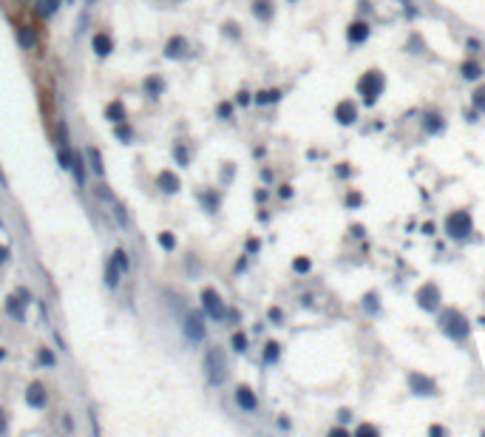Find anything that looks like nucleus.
<instances>
[{
	"instance_id": "obj_42",
	"label": "nucleus",
	"mask_w": 485,
	"mask_h": 437,
	"mask_svg": "<svg viewBox=\"0 0 485 437\" xmlns=\"http://www.w3.org/2000/svg\"><path fill=\"white\" fill-rule=\"evenodd\" d=\"M361 205H363L361 193H346V207H361Z\"/></svg>"
},
{
	"instance_id": "obj_6",
	"label": "nucleus",
	"mask_w": 485,
	"mask_h": 437,
	"mask_svg": "<svg viewBox=\"0 0 485 437\" xmlns=\"http://www.w3.org/2000/svg\"><path fill=\"white\" fill-rule=\"evenodd\" d=\"M202 307H204V315H210L213 321H224L227 318L224 301H222V295H219L213 287L202 290Z\"/></svg>"
},
{
	"instance_id": "obj_36",
	"label": "nucleus",
	"mask_w": 485,
	"mask_h": 437,
	"mask_svg": "<svg viewBox=\"0 0 485 437\" xmlns=\"http://www.w3.org/2000/svg\"><path fill=\"white\" fill-rule=\"evenodd\" d=\"M173 156H176V162H179L182 168H185V165L190 162V150H187V148H182V145H176V148H173Z\"/></svg>"
},
{
	"instance_id": "obj_34",
	"label": "nucleus",
	"mask_w": 485,
	"mask_h": 437,
	"mask_svg": "<svg viewBox=\"0 0 485 437\" xmlns=\"http://www.w3.org/2000/svg\"><path fill=\"white\" fill-rule=\"evenodd\" d=\"M20 307H23V304H20V301H17V298H14V295H11L9 301H6V310H9L11 315H14V318H17V321H23V310H20Z\"/></svg>"
},
{
	"instance_id": "obj_57",
	"label": "nucleus",
	"mask_w": 485,
	"mask_h": 437,
	"mask_svg": "<svg viewBox=\"0 0 485 437\" xmlns=\"http://www.w3.org/2000/svg\"><path fill=\"white\" fill-rule=\"evenodd\" d=\"M403 6H406V12H409V14H414V9H411V3H409V0H403Z\"/></svg>"
},
{
	"instance_id": "obj_16",
	"label": "nucleus",
	"mask_w": 485,
	"mask_h": 437,
	"mask_svg": "<svg viewBox=\"0 0 485 437\" xmlns=\"http://www.w3.org/2000/svg\"><path fill=\"white\" fill-rule=\"evenodd\" d=\"M460 74H463L465 80H480L485 71H483V66H480L477 60L468 57V60H463V66H460Z\"/></svg>"
},
{
	"instance_id": "obj_33",
	"label": "nucleus",
	"mask_w": 485,
	"mask_h": 437,
	"mask_svg": "<svg viewBox=\"0 0 485 437\" xmlns=\"http://www.w3.org/2000/svg\"><path fill=\"white\" fill-rule=\"evenodd\" d=\"M113 264L119 267L122 273H128V270H131V261H128V255H125V250H116V253H113Z\"/></svg>"
},
{
	"instance_id": "obj_20",
	"label": "nucleus",
	"mask_w": 485,
	"mask_h": 437,
	"mask_svg": "<svg viewBox=\"0 0 485 437\" xmlns=\"http://www.w3.org/2000/svg\"><path fill=\"white\" fill-rule=\"evenodd\" d=\"M119 281H122V270L113 264V258H111L108 267H105V284H108V287H119Z\"/></svg>"
},
{
	"instance_id": "obj_7",
	"label": "nucleus",
	"mask_w": 485,
	"mask_h": 437,
	"mask_svg": "<svg viewBox=\"0 0 485 437\" xmlns=\"http://www.w3.org/2000/svg\"><path fill=\"white\" fill-rule=\"evenodd\" d=\"M440 287L434 284V281H426L423 287L417 290V307L426 312H437L440 310Z\"/></svg>"
},
{
	"instance_id": "obj_10",
	"label": "nucleus",
	"mask_w": 485,
	"mask_h": 437,
	"mask_svg": "<svg viewBox=\"0 0 485 437\" xmlns=\"http://www.w3.org/2000/svg\"><path fill=\"white\" fill-rule=\"evenodd\" d=\"M335 119H338L340 125H355L358 122V105L352 103V100H340L335 105Z\"/></svg>"
},
{
	"instance_id": "obj_18",
	"label": "nucleus",
	"mask_w": 485,
	"mask_h": 437,
	"mask_svg": "<svg viewBox=\"0 0 485 437\" xmlns=\"http://www.w3.org/2000/svg\"><path fill=\"white\" fill-rule=\"evenodd\" d=\"M71 173H74L77 187H85V162H82L79 153H74V159H71Z\"/></svg>"
},
{
	"instance_id": "obj_46",
	"label": "nucleus",
	"mask_w": 485,
	"mask_h": 437,
	"mask_svg": "<svg viewBox=\"0 0 485 437\" xmlns=\"http://www.w3.org/2000/svg\"><path fill=\"white\" fill-rule=\"evenodd\" d=\"M270 321L272 324H281L284 321V312L278 310V307H272V310H270Z\"/></svg>"
},
{
	"instance_id": "obj_53",
	"label": "nucleus",
	"mask_w": 485,
	"mask_h": 437,
	"mask_svg": "<svg viewBox=\"0 0 485 437\" xmlns=\"http://www.w3.org/2000/svg\"><path fill=\"white\" fill-rule=\"evenodd\" d=\"M423 233H426V236H434V221H426V224H423Z\"/></svg>"
},
{
	"instance_id": "obj_40",
	"label": "nucleus",
	"mask_w": 485,
	"mask_h": 437,
	"mask_svg": "<svg viewBox=\"0 0 485 437\" xmlns=\"http://www.w3.org/2000/svg\"><path fill=\"white\" fill-rule=\"evenodd\" d=\"M202 202L207 205V210H210V213H216V210H219V196L207 193V196H202Z\"/></svg>"
},
{
	"instance_id": "obj_1",
	"label": "nucleus",
	"mask_w": 485,
	"mask_h": 437,
	"mask_svg": "<svg viewBox=\"0 0 485 437\" xmlns=\"http://www.w3.org/2000/svg\"><path fill=\"white\" fill-rule=\"evenodd\" d=\"M440 332L446 335V338H451V341H457V344H463V341H468V332H471V324H468V318H465L460 310H454V307H446V310L440 312Z\"/></svg>"
},
{
	"instance_id": "obj_55",
	"label": "nucleus",
	"mask_w": 485,
	"mask_h": 437,
	"mask_svg": "<svg viewBox=\"0 0 485 437\" xmlns=\"http://www.w3.org/2000/svg\"><path fill=\"white\" fill-rule=\"evenodd\" d=\"M0 435H6V417H3V409H0Z\"/></svg>"
},
{
	"instance_id": "obj_11",
	"label": "nucleus",
	"mask_w": 485,
	"mask_h": 437,
	"mask_svg": "<svg viewBox=\"0 0 485 437\" xmlns=\"http://www.w3.org/2000/svg\"><path fill=\"white\" fill-rule=\"evenodd\" d=\"M26 403L32 406V409H45V403H48V395H45V386L43 383H29V389H26Z\"/></svg>"
},
{
	"instance_id": "obj_30",
	"label": "nucleus",
	"mask_w": 485,
	"mask_h": 437,
	"mask_svg": "<svg viewBox=\"0 0 485 437\" xmlns=\"http://www.w3.org/2000/svg\"><path fill=\"white\" fill-rule=\"evenodd\" d=\"M471 105H474V111H485V85H480L474 94H471Z\"/></svg>"
},
{
	"instance_id": "obj_23",
	"label": "nucleus",
	"mask_w": 485,
	"mask_h": 437,
	"mask_svg": "<svg viewBox=\"0 0 485 437\" xmlns=\"http://www.w3.org/2000/svg\"><path fill=\"white\" fill-rule=\"evenodd\" d=\"M363 310L369 312V315H377L380 312V295L377 292H366L363 295Z\"/></svg>"
},
{
	"instance_id": "obj_38",
	"label": "nucleus",
	"mask_w": 485,
	"mask_h": 437,
	"mask_svg": "<svg viewBox=\"0 0 485 437\" xmlns=\"http://www.w3.org/2000/svg\"><path fill=\"white\" fill-rule=\"evenodd\" d=\"M233 349H236V352H247V335L244 332L233 335Z\"/></svg>"
},
{
	"instance_id": "obj_37",
	"label": "nucleus",
	"mask_w": 485,
	"mask_h": 437,
	"mask_svg": "<svg viewBox=\"0 0 485 437\" xmlns=\"http://www.w3.org/2000/svg\"><path fill=\"white\" fill-rule=\"evenodd\" d=\"M156 242L162 244L165 250H173V247H176V239H173V233H159V236H156Z\"/></svg>"
},
{
	"instance_id": "obj_39",
	"label": "nucleus",
	"mask_w": 485,
	"mask_h": 437,
	"mask_svg": "<svg viewBox=\"0 0 485 437\" xmlns=\"http://www.w3.org/2000/svg\"><path fill=\"white\" fill-rule=\"evenodd\" d=\"M216 114H219V119H230V116H233V105H230V103H219Z\"/></svg>"
},
{
	"instance_id": "obj_8",
	"label": "nucleus",
	"mask_w": 485,
	"mask_h": 437,
	"mask_svg": "<svg viewBox=\"0 0 485 437\" xmlns=\"http://www.w3.org/2000/svg\"><path fill=\"white\" fill-rule=\"evenodd\" d=\"M409 389L414 395H423V398H434L437 395V380L423 375V372H411L409 375Z\"/></svg>"
},
{
	"instance_id": "obj_43",
	"label": "nucleus",
	"mask_w": 485,
	"mask_h": 437,
	"mask_svg": "<svg viewBox=\"0 0 485 437\" xmlns=\"http://www.w3.org/2000/svg\"><path fill=\"white\" fill-rule=\"evenodd\" d=\"M355 435H374V437H377V429H374L372 423H363V426L355 429Z\"/></svg>"
},
{
	"instance_id": "obj_12",
	"label": "nucleus",
	"mask_w": 485,
	"mask_h": 437,
	"mask_svg": "<svg viewBox=\"0 0 485 437\" xmlns=\"http://www.w3.org/2000/svg\"><path fill=\"white\" fill-rule=\"evenodd\" d=\"M236 403L241 412H256L259 409V398H256V392L250 386H238L236 389Z\"/></svg>"
},
{
	"instance_id": "obj_32",
	"label": "nucleus",
	"mask_w": 485,
	"mask_h": 437,
	"mask_svg": "<svg viewBox=\"0 0 485 437\" xmlns=\"http://www.w3.org/2000/svg\"><path fill=\"white\" fill-rule=\"evenodd\" d=\"M37 358H40V364H43V366H57L54 352H51V349H45V346L40 349V352H37Z\"/></svg>"
},
{
	"instance_id": "obj_28",
	"label": "nucleus",
	"mask_w": 485,
	"mask_h": 437,
	"mask_svg": "<svg viewBox=\"0 0 485 437\" xmlns=\"http://www.w3.org/2000/svg\"><path fill=\"white\" fill-rule=\"evenodd\" d=\"M281 100V91L278 88H272V91H261L259 97H256V103L259 105H272V103H278Z\"/></svg>"
},
{
	"instance_id": "obj_19",
	"label": "nucleus",
	"mask_w": 485,
	"mask_h": 437,
	"mask_svg": "<svg viewBox=\"0 0 485 437\" xmlns=\"http://www.w3.org/2000/svg\"><path fill=\"white\" fill-rule=\"evenodd\" d=\"M185 46H187V43H185V37H179V35H176V37H170V40H168V46H165V57L176 60V57L182 54V51H185Z\"/></svg>"
},
{
	"instance_id": "obj_15",
	"label": "nucleus",
	"mask_w": 485,
	"mask_h": 437,
	"mask_svg": "<svg viewBox=\"0 0 485 437\" xmlns=\"http://www.w3.org/2000/svg\"><path fill=\"white\" fill-rule=\"evenodd\" d=\"M156 182H159V187H162L165 193H176V190L182 187L179 176H176L173 171H162V173H159V179H156Z\"/></svg>"
},
{
	"instance_id": "obj_29",
	"label": "nucleus",
	"mask_w": 485,
	"mask_h": 437,
	"mask_svg": "<svg viewBox=\"0 0 485 437\" xmlns=\"http://www.w3.org/2000/svg\"><path fill=\"white\" fill-rule=\"evenodd\" d=\"M54 137H57V145H60V148H68V142H71V134H68L66 122H60V125H57Z\"/></svg>"
},
{
	"instance_id": "obj_26",
	"label": "nucleus",
	"mask_w": 485,
	"mask_h": 437,
	"mask_svg": "<svg viewBox=\"0 0 485 437\" xmlns=\"http://www.w3.org/2000/svg\"><path fill=\"white\" fill-rule=\"evenodd\" d=\"M281 358V344L278 341H270V344L264 346V364H275Z\"/></svg>"
},
{
	"instance_id": "obj_35",
	"label": "nucleus",
	"mask_w": 485,
	"mask_h": 437,
	"mask_svg": "<svg viewBox=\"0 0 485 437\" xmlns=\"http://www.w3.org/2000/svg\"><path fill=\"white\" fill-rule=\"evenodd\" d=\"M293 270H295V273H309V270H312V261L304 258V255H298V258L293 261Z\"/></svg>"
},
{
	"instance_id": "obj_49",
	"label": "nucleus",
	"mask_w": 485,
	"mask_h": 437,
	"mask_svg": "<svg viewBox=\"0 0 485 437\" xmlns=\"http://www.w3.org/2000/svg\"><path fill=\"white\" fill-rule=\"evenodd\" d=\"M329 435H332V437H346L349 432H346V429H340V426H335V429H329Z\"/></svg>"
},
{
	"instance_id": "obj_14",
	"label": "nucleus",
	"mask_w": 485,
	"mask_h": 437,
	"mask_svg": "<svg viewBox=\"0 0 485 437\" xmlns=\"http://www.w3.org/2000/svg\"><path fill=\"white\" fill-rule=\"evenodd\" d=\"M91 46H94V54H97V57H108L113 51V40L105 35V32H97V35L91 37Z\"/></svg>"
},
{
	"instance_id": "obj_3",
	"label": "nucleus",
	"mask_w": 485,
	"mask_h": 437,
	"mask_svg": "<svg viewBox=\"0 0 485 437\" xmlns=\"http://www.w3.org/2000/svg\"><path fill=\"white\" fill-rule=\"evenodd\" d=\"M443 227H446V236L451 242H465L474 233V218H471L468 210H451L443 221Z\"/></svg>"
},
{
	"instance_id": "obj_54",
	"label": "nucleus",
	"mask_w": 485,
	"mask_h": 437,
	"mask_svg": "<svg viewBox=\"0 0 485 437\" xmlns=\"http://www.w3.org/2000/svg\"><path fill=\"white\" fill-rule=\"evenodd\" d=\"M6 261H9V250H6V247H0V264H6Z\"/></svg>"
},
{
	"instance_id": "obj_17",
	"label": "nucleus",
	"mask_w": 485,
	"mask_h": 437,
	"mask_svg": "<svg viewBox=\"0 0 485 437\" xmlns=\"http://www.w3.org/2000/svg\"><path fill=\"white\" fill-rule=\"evenodd\" d=\"M88 168L94 171V176H97V179H102V176H105V165H102L100 148H88Z\"/></svg>"
},
{
	"instance_id": "obj_31",
	"label": "nucleus",
	"mask_w": 485,
	"mask_h": 437,
	"mask_svg": "<svg viewBox=\"0 0 485 437\" xmlns=\"http://www.w3.org/2000/svg\"><path fill=\"white\" fill-rule=\"evenodd\" d=\"M71 159H74L71 148H60V153H57V162H60V168H63V171H71Z\"/></svg>"
},
{
	"instance_id": "obj_5",
	"label": "nucleus",
	"mask_w": 485,
	"mask_h": 437,
	"mask_svg": "<svg viewBox=\"0 0 485 437\" xmlns=\"http://www.w3.org/2000/svg\"><path fill=\"white\" fill-rule=\"evenodd\" d=\"M182 332L185 338L190 341V344H202L204 338H207V327H204V312L199 310H190L185 315V321H182Z\"/></svg>"
},
{
	"instance_id": "obj_9",
	"label": "nucleus",
	"mask_w": 485,
	"mask_h": 437,
	"mask_svg": "<svg viewBox=\"0 0 485 437\" xmlns=\"http://www.w3.org/2000/svg\"><path fill=\"white\" fill-rule=\"evenodd\" d=\"M369 35H372V26L366 23V20H352L349 29H346V40H349L352 46H361V43H366V40H369Z\"/></svg>"
},
{
	"instance_id": "obj_50",
	"label": "nucleus",
	"mask_w": 485,
	"mask_h": 437,
	"mask_svg": "<svg viewBox=\"0 0 485 437\" xmlns=\"http://www.w3.org/2000/svg\"><path fill=\"white\" fill-rule=\"evenodd\" d=\"M429 435H431V437H440V435L446 437V429H443V426H431V429H429Z\"/></svg>"
},
{
	"instance_id": "obj_24",
	"label": "nucleus",
	"mask_w": 485,
	"mask_h": 437,
	"mask_svg": "<svg viewBox=\"0 0 485 437\" xmlns=\"http://www.w3.org/2000/svg\"><path fill=\"white\" fill-rule=\"evenodd\" d=\"M60 3H63V0H40V3H37V14H40V17H51V14L60 9Z\"/></svg>"
},
{
	"instance_id": "obj_13",
	"label": "nucleus",
	"mask_w": 485,
	"mask_h": 437,
	"mask_svg": "<svg viewBox=\"0 0 485 437\" xmlns=\"http://www.w3.org/2000/svg\"><path fill=\"white\" fill-rule=\"evenodd\" d=\"M420 125L426 134H443L446 131V119L440 114H434V111H426V114L420 116Z\"/></svg>"
},
{
	"instance_id": "obj_22",
	"label": "nucleus",
	"mask_w": 485,
	"mask_h": 437,
	"mask_svg": "<svg viewBox=\"0 0 485 437\" xmlns=\"http://www.w3.org/2000/svg\"><path fill=\"white\" fill-rule=\"evenodd\" d=\"M17 37H20L23 48H34V43H37V35H34L32 26H20V29H17Z\"/></svg>"
},
{
	"instance_id": "obj_4",
	"label": "nucleus",
	"mask_w": 485,
	"mask_h": 437,
	"mask_svg": "<svg viewBox=\"0 0 485 437\" xmlns=\"http://www.w3.org/2000/svg\"><path fill=\"white\" fill-rule=\"evenodd\" d=\"M204 378L210 386H222L227 378V361H224V352L219 346H210L204 352Z\"/></svg>"
},
{
	"instance_id": "obj_56",
	"label": "nucleus",
	"mask_w": 485,
	"mask_h": 437,
	"mask_svg": "<svg viewBox=\"0 0 485 437\" xmlns=\"http://www.w3.org/2000/svg\"><path fill=\"white\" fill-rule=\"evenodd\" d=\"M0 187H9V182H6V176H3V171H0Z\"/></svg>"
},
{
	"instance_id": "obj_21",
	"label": "nucleus",
	"mask_w": 485,
	"mask_h": 437,
	"mask_svg": "<svg viewBox=\"0 0 485 437\" xmlns=\"http://www.w3.org/2000/svg\"><path fill=\"white\" fill-rule=\"evenodd\" d=\"M105 114H108V119H111L113 125H119V122H125V105L116 100V103L108 105V111H105Z\"/></svg>"
},
{
	"instance_id": "obj_45",
	"label": "nucleus",
	"mask_w": 485,
	"mask_h": 437,
	"mask_svg": "<svg viewBox=\"0 0 485 437\" xmlns=\"http://www.w3.org/2000/svg\"><path fill=\"white\" fill-rule=\"evenodd\" d=\"M116 137L122 139V142H128V139H131V131H128V128L122 125V122H119V125H116Z\"/></svg>"
},
{
	"instance_id": "obj_52",
	"label": "nucleus",
	"mask_w": 485,
	"mask_h": 437,
	"mask_svg": "<svg viewBox=\"0 0 485 437\" xmlns=\"http://www.w3.org/2000/svg\"><path fill=\"white\" fill-rule=\"evenodd\" d=\"M236 103H238V105H247V103H250V94H247V91H241V94L236 97Z\"/></svg>"
},
{
	"instance_id": "obj_2",
	"label": "nucleus",
	"mask_w": 485,
	"mask_h": 437,
	"mask_svg": "<svg viewBox=\"0 0 485 437\" xmlns=\"http://www.w3.org/2000/svg\"><path fill=\"white\" fill-rule=\"evenodd\" d=\"M386 91V77L380 69L363 71V77L358 80V94L363 97V105H374L380 100V94Z\"/></svg>"
},
{
	"instance_id": "obj_27",
	"label": "nucleus",
	"mask_w": 485,
	"mask_h": 437,
	"mask_svg": "<svg viewBox=\"0 0 485 437\" xmlns=\"http://www.w3.org/2000/svg\"><path fill=\"white\" fill-rule=\"evenodd\" d=\"M253 12L259 20H270L272 17V9H270V0H256V6H253Z\"/></svg>"
},
{
	"instance_id": "obj_25",
	"label": "nucleus",
	"mask_w": 485,
	"mask_h": 437,
	"mask_svg": "<svg viewBox=\"0 0 485 437\" xmlns=\"http://www.w3.org/2000/svg\"><path fill=\"white\" fill-rule=\"evenodd\" d=\"M162 88H165V85H162V80H159V77H148V80H145V94L150 97V100H159Z\"/></svg>"
},
{
	"instance_id": "obj_41",
	"label": "nucleus",
	"mask_w": 485,
	"mask_h": 437,
	"mask_svg": "<svg viewBox=\"0 0 485 437\" xmlns=\"http://www.w3.org/2000/svg\"><path fill=\"white\" fill-rule=\"evenodd\" d=\"M14 298H17V301H20V304H23V307H26V304H29V301H32V292H29V290H26V287H17V292H14Z\"/></svg>"
},
{
	"instance_id": "obj_51",
	"label": "nucleus",
	"mask_w": 485,
	"mask_h": 437,
	"mask_svg": "<svg viewBox=\"0 0 485 437\" xmlns=\"http://www.w3.org/2000/svg\"><path fill=\"white\" fill-rule=\"evenodd\" d=\"M63 429H66V432H74V420H71V417H68V414H66V417H63Z\"/></svg>"
},
{
	"instance_id": "obj_48",
	"label": "nucleus",
	"mask_w": 485,
	"mask_h": 437,
	"mask_svg": "<svg viewBox=\"0 0 485 437\" xmlns=\"http://www.w3.org/2000/svg\"><path fill=\"white\" fill-rule=\"evenodd\" d=\"M259 247H261L259 239H250V242H247V253H259Z\"/></svg>"
},
{
	"instance_id": "obj_44",
	"label": "nucleus",
	"mask_w": 485,
	"mask_h": 437,
	"mask_svg": "<svg viewBox=\"0 0 485 437\" xmlns=\"http://www.w3.org/2000/svg\"><path fill=\"white\" fill-rule=\"evenodd\" d=\"M335 173H338L340 179H346V176H352V168H349V165H346V162H340L338 168H335Z\"/></svg>"
},
{
	"instance_id": "obj_47",
	"label": "nucleus",
	"mask_w": 485,
	"mask_h": 437,
	"mask_svg": "<svg viewBox=\"0 0 485 437\" xmlns=\"http://www.w3.org/2000/svg\"><path fill=\"white\" fill-rule=\"evenodd\" d=\"M278 196H281V199H290V196H293V187H290V184H281V187H278Z\"/></svg>"
}]
</instances>
